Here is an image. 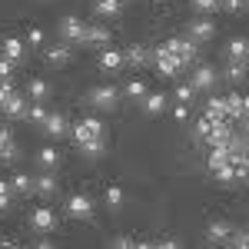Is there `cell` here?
Listing matches in <instances>:
<instances>
[{"mask_svg":"<svg viewBox=\"0 0 249 249\" xmlns=\"http://www.w3.org/2000/svg\"><path fill=\"white\" fill-rule=\"evenodd\" d=\"M190 83L196 90H213V87H216V70H213V67H196Z\"/></svg>","mask_w":249,"mask_h":249,"instance_id":"14","label":"cell"},{"mask_svg":"<svg viewBox=\"0 0 249 249\" xmlns=\"http://www.w3.org/2000/svg\"><path fill=\"white\" fill-rule=\"evenodd\" d=\"M120 203H123V190H120V186H107V206L116 210Z\"/></svg>","mask_w":249,"mask_h":249,"instance_id":"35","label":"cell"},{"mask_svg":"<svg viewBox=\"0 0 249 249\" xmlns=\"http://www.w3.org/2000/svg\"><path fill=\"white\" fill-rule=\"evenodd\" d=\"M226 246H230V249H249V230H243V232L232 230V236H230Z\"/></svg>","mask_w":249,"mask_h":249,"instance_id":"32","label":"cell"},{"mask_svg":"<svg viewBox=\"0 0 249 249\" xmlns=\"http://www.w3.org/2000/svg\"><path fill=\"white\" fill-rule=\"evenodd\" d=\"M80 153H87V156L103 153V136H90L87 143H80Z\"/></svg>","mask_w":249,"mask_h":249,"instance_id":"31","label":"cell"},{"mask_svg":"<svg viewBox=\"0 0 249 249\" xmlns=\"http://www.w3.org/2000/svg\"><path fill=\"white\" fill-rule=\"evenodd\" d=\"M123 63H130V67H146V63H150V50H146L143 43H130V47L123 50Z\"/></svg>","mask_w":249,"mask_h":249,"instance_id":"10","label":"cell"},{"mask_svg":"<svg viewBox=\"0 0 249 249\" xmlns=\"http://www.w3.org/2000/svg\"><path fill=\"white\" fill-rule=\"evenodd\" d=\"M27 40H30L34 47H43V30H40V27H30V34H27Z\"/></svg>","mask_w":249,"mask_h":249,"instance_id":"40","label":"cell"},{"mask_svg":"<svg viewBox=\"0 0 249 249\" xmlns=\"http://www.w3.org/2000/svg\"><path fill=\"white\" fill-rule=\"evenodd\" d=\"M67 213H70L73 219H90V216H93V199H90L87 193H73V196L67 199Z\"/></svg>","mask_w":249,"mask_h":249,"instance_id":"5","label":"cell"},{"mask_svg":"<svg viewBox=\"0 0 249 249\" xmlns=\"http://www.w3.org/2000/svg\"><path fill=\"white\" fill-rule=\"evenodd\" d=\"M219 7H226L230 14H243L249 7V0H219Z\"/></svg>","mask_w":249,"mask_h":249,"instance_id":"36","label":"cell"},{"mask_svg":"<svg viewBox=\"0 0 249 249\" xmlns=\"http://www.w3.org/2000/svg\"><path fill=\"white\" fill-rule=\"evenodd\" d=\"M136 243L130 239V236H120V239H113V249H133Z\"/></svg>","mask_w":249,"mask_h":249,"instance_id":"42","label":"cell"},{"mask_svg":"<svg viewBox=\"0 0 249 249\" xmlns=\"http://www.w3.org/2000/svg\"><path fill=\"white\" fill-rule=\"evenodd\" d=\"M153 249H179V243H176V239H160Z\"/></svg>","mask_w":249,"mask_h":249,"instance_id":"43","label":"cell"},{"mask_svg":"<svg viewBox=\"0 0 249 249\" xmlns=\"http://www.w3.org/2000/svg\"><path fill=\"white\" fill-rule=\"evenodd\" d=\"M0 249H23V246H17V243H0Z\"/></svg>","mask_w":249,"mask_h":249,"instance_id":"46","label":"cell"},{"mask_svg":"<svg viewBox=\"0 0 249 249\" xmlns=\"http://www.w3.org/2000/svg\"><path fill=\"white\" fill-rule=\"evenodd\" d=\"M150 60H156V70H160V77H176L179 70H183V63L170 53V47L166 43H160V47H153V53H150Z\"/></svg>","mask_w":249,"mask_h":249,"instance_id":"1","label":"cell"},{"mask_svg":"<svg viewBox=\"0 0 249 249\" xmlns=\"http://www.w3.org/2000/svg\"><path fill=\"white\" fill-rule=\"evenodd\" d=\"M14 93V87H10V80H0V107L7 103V96Z\"/></svg>","mask_w":249,"mask_h":249,"instance_id":"41","label":"cell"},{"mask_svg":"<svg viewBox=\"0 0 249 249\" xmlns=\"http://www.w3.org/2000/svg\"><path fill=\"white\" fill-rule=\"evenodd\" d=\"M223 100H226V116H230V120H243V100H246V96L230 93V96H223Z\"/></svg>","mask_w":249,"mask_h":249,"instance_id":"24","label":"cell"},{"mask_svg":"<svg viewBox=\"0 0 249 249\" xmlns=\"http://www.w3.org/2000/svg\"><path fill=\"white\" fill-rule=\"evenodd\" d=\"M93 14L100 20H113L123 14V0H96L93 3Z\"/></svg>","mask_w":249,"mask_h":249,"instance_id":"12","label":"cell"},{"mask_svg":"<svg viewBox=\"0 0 249 249\" xmlns=\"http://www.w3.org/2000/svg\"><path fill=\"white\" fill-rule=\"evenodd\" d=\"M43 130H47V136H67L70 130H67V120L60 113H50L47 120H43Z\"/></svg>","mask_w":249,"mask_h":249,"instance_id":"21","label":"cell"},{"mask_svg":"<svg viewBox=\"0 0 249 249\" xmlns=\"http://www.w3.org/2000/svg\"><path fill=\"white\" fill-rule=\"evenodd\" d=\"M193 7H196L199 14H213V10L219 7V0H193Z\"/></svg>","mask_w":249,"mask_h":249,"instance_id":"38","label":"cell"},{"mask_svg":"<svg viewBox=\"0 0 249 249\" xmlns=\"http://www.w3.org/2000/svg\"><path fill=\"white\" fill-rule=\"evenodd\" d=\"M173 96H176L179 103H193V96H196V87H193V83H176Z\"/></svg>","mask_w":249,"mask_h":249,"instance_id":"30","label":"cell"},{"mask_svg":"<svg viewBox=\"0 0 249 249\" xmlns=\"http://www.w3.org/2000/svg\"><path fill=\"white\" fill-rule=\"evenodd\" d=\"M186 37H190L193 43H206V40L216 37V27H213V20H206V17L190 20V23H186Z\"/></svg>","mask_w":249,"mask_h":249,"instance_id":"4","label":"cell"},{"mask_svg":"<svg viewBox=\"0 0 249 249\" xmlns=\"http://www.w3.org/2000/svg\"><path fill=\"white\" fill-rule=\"evenodd\" d=\"M143 110H146V113H163V110H166V96L163 93H146L143 96Z\"/></svg>","mask_w":249,"mask_h":249,"instance_id":"26","label":"cell"},{"mask_svg":"<svg viewBox=\"0 0 249 249\" xmlns=\"http://www.w3.org/2000/svg\"><path fill=\"white\" fill-rule=\"evenodd\" d=\"M43 60L50 67H67L73 60V47L70 43H53V47H43Z\"/></svg>","mask_w":249,"mask_h":249,"instance_id":"6","label":"cell"},{"mask_svg":"<svg viewBox=\"0 0 249 249\" xmlns=\"http://www.w3.org/2000/svg\"><path fill=\"white\" fill-rule=\"evenodd\" d=\"M17 156V143H14V130L10 126H0V160L10 163Z\"/></svg>","mask_w":249,"mask_h":249,"instance_id":"15","label":"cell"},{"mask_svg":"<svg viewBox=\"0 0 249 249\" xmlns=\"http://www.w3.org/2000/svg\"><path fill=\"white\" fill-rule=\"evenodd\" d=\"M246 77H249L246 63H243V60H230V67H226V80H230V83H243Z\"/></svg>","mask_w":249,"mask_h":249,"instance_id":"23","label":"cell"},{"mask_svg":"<svg viewBox=\"0 0 249 249\" xmlns=\"http://www.w3.org/2000/svg\"><path fill=\"white\" fill-rule=\"evenodd\" d=\"M34 249H57V246H53V243H47V239H40V243H37Z\"/></svg>","mask_w":249,"mask_h":249,"instance_id":"44","label":"cell"},{"mask_svg":"<svg viewBox=\"0 0 249 249\" xmlns=\"http://www.w3.org/2000/svg\"><path fill=\"white\" fill-rule=\"evenodd\" d=\"M116 100H120V90H113V87H96V90H90V103H93L96 110H113Z\"/></svg>","mask_w":249,"mask_h":249,"instance_id":"8","label":"cell"},{"mask_svg":"<svg viewBox=\"0 0 249 249\" xmlns=\"http://www.w3.org/2000/svg\"><path fill=\"white\" fill-rule=\"evenodd\" d=\"M246 67H249V47H246Z\"/></svg>","mask_w":249,"mask_h":249,"instance_id":"48","label":"cell"},{"mask_svg":"<svg viewBox=\"0 0 249 249\" xmlns=\"http://www.w3.org/2000/svg\"><path fill=\"white\" fill-rule=\"evenodd\" d=\"M10 190H14V196H27V193H34V176H27V173L10 176Z\"/></svg>","mask_w":249,"mask_h":249,"instance_id":"22","label":"cell"},{"mask_svg":"<svg viewBox=\"0 0 249 249\" xmlns=\"http://www.w3.org/2000/svg\"><path fill=\"white\" fill-rule=\"evenodd\" d=\"M203 116H213V120H230V116H226V100H223V96H210V100L203 103Z\"/></svg>","mask_w":249,"mask_h":249,"instance_id":"16","label":"cell"},{"mask_svg":"<svg viewBox=\"0 0 249 249\" xmlns=\"http://www.w3.org/2000/svg\"><path fill=\"white\" fill-rule=\"evenodd\" d=\"M50 96V83H43V80H30L27 83V100L30 103H43Z\"/></svg>","mask_w":249,"mask_h":249,"instance_id":"20","label":"cell"},{"mask_svg":"<svg viewBox=\"0 0 249 249\" xmlns=\"http://www.w3.org/2000/svg\"><path fill=\"white\" fill-rule=\"evenodd\" d=\"M83 126L90 130V136H103V123H100L96 116H87V120H83Z\"/></svg>","mask_w":249,"mask_h":249,"instance_id":"37","label":"cell"},{"mask_svg":"<svg viewBox=\"0 0 249 249\" xmlns=\"http://www.w3.org/2000/svg\"><path fill=\"white\" fill-rule=\"evenodd\" d=\"M83 34H87V23L80 17H63L60 20V37H63V43L80 47V43H83Z\"/></svg>","mask_w":249,"mask_h":249,"instance_id":"3","label":"cell"},{"mask_svg":"<svg viewBox=\"0 0 249 249\" xmlns=\"http://www.w3.org/2000/svg\"><path fill=\"white\" fill-rule=\"evenodd\" d=\"M123 96H126V100H143V96H146V83H143V80H130L126 90H123Z\"/></svg>","mask_w":249,"mask_h":249,"instance_id":"28","label":"cell"},{"mask_svg":"<svg viewBox=\"0 0 249 249\" xmlns=\"http://www.w3.org/2000/svg\"><path fill=\"white\" fill-rule=\"evenodd\" d=\"M3 57L10 60V63L23 60V57H27V50H23V40H17V37H7V40H3Z\"/></svg>","mask_w":249,"mask_h":249,"instance_id":"19","label":"cell"},{"mask_svg":"<svg viewBox=\"0 0 249 249\" xmlns=\"http://www.w3.org/2000/svg\"><path fill=\"white\" fill-rule=\"evenodd\" d=\"M216 179H219V183H236V179H239V176H236V166H232V163L219 166V170H216Z\"/></svg>","mask_w":249,"mask_h":249,"instance_id":"33","label":"cell"},{"mask_svg":"<svg viewBox=\"0 0 249 249\" xmlns=\"http://www.w3.org/2000/svg\"><path fill=\"white\" fill-rule=\"evenodd\" d=\"M246 47H249L246 37H232L230 43H226V53H230V60H243V63H246Z\"/></svg>","mask_w":249,"mask_h":249,"instance_id":"25","label":"cell"},{"mask_svg":"<svg viewBox=\"0 0 249 249\" xmlns=\"http://www.w3.org/2000/svg\"><path fill=\"white\" fill-rule=\"evenodd\" d=\"M230 236H232V226L226 219H213L210 226H206V239L210 243H230Z\"/></svg>","mask_w":249,"mask_h":249,"instance_id":"11","label":"cell"},{"mask_svg":"<svg viewBox=\"0 0 249 249\" xmlns=\"http://www.w3.org/2000/svg\"><path fill=\"white\" fill-rule=\"evenodd\" d=\"M37 163L43 166V170H53V166L60 163V153L53 150V146H43V150L37 153Z\"/></svg>","mask_w":249,"mask_h":249,"instance_id":"27","label":"cell"},{"mask_svg":"<svg viewBox=\"0 0 249 249\" xmlns=\"http://www.w3.org/2000/svg\"><path fill=\"white\" fill-rule=\"evenodd\" d=\"M96 63L103 67V70H120L123 67V50H116V47H107V50H100V57H96Z\"/></svg>","mask_w":249,"mask_h":249,"instance_id":"13","label":"cell"},{"mask_svg":"<svg viewBox=\"0 0 249 249\" xmlns=\"http://www.w3.org/2000/svg\"><path fill=\"white\" fill-rule=\"evenodd\" d=\"M173 116H176V123H186V120H190V110H186V103H176V107H173Z\"/></svg>","mask_w":249,"mask_h":249,"instance_id":"39","label":"cell"},{"mask_svg":"<svg viewBox=\"0 0 249 249\" xmlns=\"http://www.w3.org/2000/svg\"><path fill=\"white\" fill-rule=\"evenodd\" d=\"M133 249H153V243H136Z\"/></svg>","mask_w":249,"mask_h":249,"instance_id":"47","label":"cell"},{"mask_svg":"<svg viewBox=\"0 0 249 249\" xmlns=\"http://www.w3.org/2000/svg\"><path fill=\"white\" fill-rule=\"evenodd\" d=\"M166 47H170V53L179 60L183 67L196 63V53H199V47H196L190 37H173V40H166Z\"/></svg>","mask_w":249,"mask_h":249,"instance_id":"2","label":"cell"},{"mask_svg":"<svg viewBox=\"0 0 249 249\" xmlns=\"http://www.w3.org/2000/svg\"><path fill=\"white\" fill-rule=\"evenodd\" d=\"M7 116H27V96H20V93H10L7 96V103L0 107Z\"/></svg>","mask_w":249,"mask_h":249,"instance_id":"17","label":"cell"},{"mask_svg":"<svg viewBox=\"0 0 249 249\" xmlns=\"http://www.w3.org/2000/svg\"><path fill=\"white\" fill-rule=\"evenodd\" d=\"M10 196H14V190H10V179H0V213L10 210Z\"/></svg>","mask_w":249,"mask_h":249,"instance_id":"34","label":"cell"},{"mask_svg":"<svg viewBox=\"0 0 249 249\" xmlns=\"http://www.w3.org/2000/svg\"><path fill=\"white\" fill-rule=\"evenodd\" d=\"M243 120H249V96L243 100Z\"/></svg>","mask_w":249,"mask_h":249,"instance_id":"45","label":"cell"},{"mask_svg":"<svg viewBox=\"0 0 249 249\" xmlns=\"http://www.w3.org/2000/svg\"><path fill=\"white\" fill-rule=\"evenodd\" d=\"M30 226L37 232H50V230H57V216H53L50 206H37V210L30 213Z\"/></svg>","mask_w":249,"mask_h":249,"instance_id":"7","label":"cell"},{"mask_svg":"<svg viewBox=\"0 0 249 249\" xmlns=\"http://www.w3.org/2000/svg\"><path fill=\"white\" fill-rule=\"evenodd\" d=\"M47 107H43V103H30V107H27V120H30V123H37V126H43V120H47Z\"/></svg>","mask_w":249,"mask_h":249,"instance_id":"29","label":"cell"},{"mask_svg":"<svg viewBox=\"0 0 249 249\" xmlns=\"http://www.w3.org/2000/svg\"><path fill=\"white\" fill-rule=\"evenodd\" d=\"M103 43H110V30H107L103 23H93V27H87L80 47H103Z\"/></svg>","mask_w":249,"mask_h":249,"instance_id":"9","label":"cell"},{"mask_svg":"<svg viewBox=\"0 0 249 249\" xmlns=\"http://www.w3.org/2000/svg\"><path fill=\"white\" fill-rule=\"evenodd\" d=\"M34 190L40 193V196H57V176H50V173H43V176H34Z\"/></svg>","mask_w":249,"mask_h":249,"instance_id":"18","label":"cell"}]
</instances>
